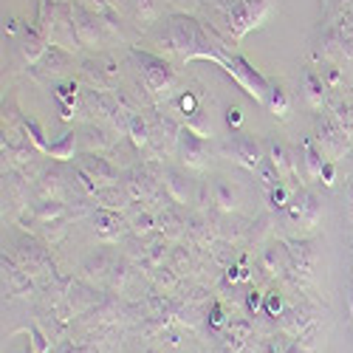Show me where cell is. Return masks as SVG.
Returning <instances> with one entry per match:
<instances>
[{"label": "cell", "instance_id": "f907efd6", "mask_svg": "<svg viewBox=\"0 0 353 353\" xmlns=\"http://www.w3.org/2000/svg\"><path fill=\"white\" fill-rule=\"evenodd\" d=\"M243 308H246V314H249V316H257V314H263V291H260V288L249 285L246 297H243Z\"/></svg>", "mask_w": 353, "mask_h": 353}, {"label": "cell", "instance_id": "60d3db41", "mask_svg": "<svg viewBox=\"0 0 353 353\" xmlns=\"http://www.w3.org/2000/svg\"><path fill=\"white\" fill-rule=\"evenodd\" d=\"M130 119H133V110L125 108V105H116L113 113L108 116V122H105V125H108L116 136H128V130H130Z\"/></svg>", "mask_w": 353, "mask_h": 353}, {"label": "cell", "instance_id": "8d00e7d4", "mask_svg": "<svg viewBox=\"0 0 353 353\" xmlns=\"http://www.w3.org/2000/svg\"><path fill=\"white\" fill-rule=\"evenodd\" d=\"M192 249L195 246H184V243H179V246H172V252H170V266L175 269V272H179L181 277H187V274H192L195 272V266H198V263H195V254H192Z\"/></svg>", "mask_w": 353, "mask_h": 353}, {"label": "cell", "instance_id": "8992f818", "mask_svg": "<svg viewBox=\"0 0 353 353\" xmlns=\"http://www.w3.org/2000/svg\"><path fill=\"white\" fill-rule=\"evenodd\" d=\"M314 128H316V144H319V150L325 153V159L328 161H339V159H345L347 156V150H350V139H347V133L339 128V122L334 119V113H322V110H316V116H314Z\"/></svg>", "mask_w": 353, "mask_h": 353}, {"label": "cell", "instance_id": "816d5d0a", "mask_svg": "<svg viewBox=\"0 0 353 353\" xmlns=\"http://www.w3.org/2000/svg\"><path fill=\"white\" fill-rule=\"evenodd\" d=\"M322 79H325V85L331 88V91H336V88L345 85V79H342V68H339L336 63H325V68H322Z\"/></svg>", "mask_w": 353, "mask_h": 353}, {"label": "cell", "instance_id": "4316f807", "mask_svg": "<svg viewBox=\"0 0 353 353\" xmlns=\"http://www.w3.org/2000/svg\"><path fill=\"white\" fill-rule=\"evenodd\" d=\"M210 195H212V210L218 212H238V190L223 179H207Z\"/></svg>", "mask_w": 353, "mask_h": 353}, {"label": "cell", "instance_id": "8fae6325", "mask_svg": "<svg viewBox=\"0 0 353 353\" xmlns=\"http://www.w3.org/2000/svg\"><path fill=\"white\" fill-rule=\"evenodd\" d=\"M119 184L125 187V192H128V198L133 203H147L161 190V179H159V175H153L144 164H136V167L125 170Z\"/></svg>", "mask_w": 353, "mask_h": 353}, {"label": "cell", "instance_id": "4fadbf2b", "mask_svg": "<svg viewBox=\"0 0 353 353\" xmlns=\"http://www.w3.org/2000/svg\"><path fill=\"white\" fill-rule=\"evenodd\" d=\"M254 266L260 272L263 280H283L291 269V263H288V249L283 241H272L260 249L257 260H254Z\"/></svg>", "mask_w": 353, "mask_h": 353}, {"label": "cell", "instance_id": "ab89813d", "mask_svg": "<svg viewBox=\"0 0 353 353\" xmlns=\"http://www.w3.org/2000/svg\"><path fill=\"white\" fill-rule=\"evenodd\" d=\"M128 223H130V232L133 234H150L153 229H156V212H150L147 207H141V210H136L130 218H128Z\"/></svg>", "mask_w": 353, "mask_h": 353}, {"label": "cell", "instance_id": "5b68a950", "mask_svg": "<svg viewBox=\"0 0 353 353\" xmlns=\"http://www.w3.org/2000/svg\"><path fill=\"white\" fill-rule=\"evenodd\" d=\"M12 257L17 260V266L26 274H32L37 283L57 272L54 269V260H51V252H48V243H40L34 238H17Z\"/></svg>", "mask_w": 353, "mask_h": 353}, {"label": "cell", "instance_id": "ffe728a7", "mask_svg": "<svg viewBox=\"0 0 353 353\" xmlns=\"http://www.w3.org/2000/svg\"><path fill=\"white\" fill-rule=\"evenodd\" d=\"M187 207L181 203H170L167 210H161L156 215V232L164 234L167 241H181L187 238Z\"/></svg>", "mask_w": 353, "mask_h": 353}, {"label": "cell", "instance_id": "ac0fdd59", "mask_svg": "<svg viewBox=\"0 0 353 353\" xmlns=\"http://www.w3.org/2000/svg\"><path fill=\"white\" fill-rule=\"evenodd\" d=\"M77 167L82 172L91 175L97 187H110V184H119L122 181L119 167H116L110 159H105L102 153H82L79 161H77Z\"/></svg>", "mask_w": 353, "mask_h": 353}, {"label": "cell", "instance_id": "5bb4252c", "mask_svg": "<svg viewBox=\"0 0 353 353\" xmlns=\"http://www.w3.org/2000/svg\"><path fill=\"white\" fill-rule=\"evenodd\" d=\"M91 221H94V232L102 243H122L125 234L130 232V223L122 212L116 210H105V207H97L91 212Z\"/></svg>", "mask_w": 353, "mask_h": 353}, {"label": "cell", "instance_id": "680465c9", "mask_svg": "<svg viewBox=\"0 0 353 353\" xmlns=\"http://www.w3.org/2000/svg\"><path fill=\"white\" fill-rule=\"evenodd\" d=\"M350 179H353V153H350Z\"/></svg>", "mask_w": 353, "mask_h": 353}, {"label": "cell", "instance_id": "277c9868", "mask_svg": "<svg viewBox=\"0 0 353 353\" xmlns=\"http://www.w3.org/2000/svg\"><path fill=\"white\" fill-rule=\"evenodd\" d=\"M215 65L218 68H223L234 82H238L243 91L257 102V105H263L266 102V94H269V82L272 79H266L263 77L246 57H241L238 51H226V48H221L218 51V57H215Z\"/></svg>", "mask_w": 353, "mask_h": 353}, {"label": "cell", "instance_id": "f5cc1de1", "mask_svg": "<svg viewBox=\"0 0 353 353\" xmlns=\"http://www.w3.org/2000/svg\"><path fill=\"white\" fill-rule=\"evenodd\" d=\"M210 325L215 328V331H226V322H229V316L223 314V305L215 300V303H210Z\"/></svg>", "mask_w": 353, "mask_h": 353}, {"label": "cell", "instance_id": "4dcf8cb0", "mask_svg": "<svg viewBox=\"0 0 353 353\" xmlns=\"http://www.w3.org/2000/svg\"><path fill=\"white\" fill-rule=\"evenodd\" d=\"M139 159H141V150L133 144V139H130V136H119V141H116V144L110 147V161H113L116 167H119V170H130V167L141 164Z\"/></svg>", "mask_w": 353, "mask_h": 353}, {"label": "cell", "instance_id": "74e56055", "mask_svg": "<svg viewBox=\"0 0 353 353\" xmlns=\"http://www.w3.org/2000/svg\"><path fill=\"white\" fill-rule=\"evenodd\" d=\"M241 3L246 6L254 28H260L263 23H266L272 14H274V6H277V0H241Z\"/></svg>", "mask_w": 353, "mask_h": 353}, {"label": "cell", "instance_id": "44dd1931", "mask_svg": "<svg viewBox=\"0 0 353 353\" xmlns=\"http://www.w3.org/2000/svg\"><path fill=\"white\" fill-rule=\"evenodd\" d=\"M77 139H79L82 153H105L116 144L108 133V125H102V122H88L82 130H77Z\"/></svg>", "mask_w": 353, "mask_h": 353}, {"label": "cell", "instance_id": "d6a6232c", "mask_svg": "<svg viewBox=\"0 0 353 353\" xmlns=\"http://www.w3.org/2000/svg\"><path fill=\"white\" fill-rule=\"evenodd\" d=\"M274 119L285 122L288 119V110H291V99H288V91L280 85V82H269V94H266V102H263Z\"/></svg>", "mask_w": 353, "mask_h": 353}, {"label": "cell", "instance_id": "ee69618b", "mask_svg": "<svg viewBox=\"0 0 353 353\" xmlns=\"http://www.w3.org/2000/svg\"><path fill=\"white\" fill-rule=\"evenodd\" d=\"M331 110H334V119L339 122V128L353 141V105L350 102H336V105H331Z\"/></svg>", "mask_w": 353, "mask_h": 353}, {"label": "cell", "instance_id": "f1b7e54d", "mask_svg": "<svg viewBox=\"0 0 353 353\" xmlns=\"http://www.w3.org/2000/svg\"><path fill=\"white\" fill-rule=\"evenodd\" d=\"M94 203H97V207H105V210L125 212L133 201L128 198V192H125L122 184H110V187H99V190L94 192Z\"/></svg>", "mask_w": 353, "mask_h": 353}, {"label": "cell", "instance_id": "f35d334b", "mask_svg": "<svg viewBox=\"0 0 353 353\" xmlns=\"http://www.w3.org/2000/svg\"><path fill=\"white\" fill-rule=\"evenodd\" d=\"M291 345H294V339L277 328V331L269 334V336H260V342H257V353H288Z\"/></svg>", "mask_w": 353, "mask_h": 353}, {"label": "cell", "instance_id": "b9f144b4", "mask_svg": "<svg viewBox=\"0 0 353 353\" xmlns=\"http://www.w3.org/2000/svg\"><path fill=\"white\" fill-rule=\"evenodd\" d=\"M23 133H26V139L32 141L40 153H46V150H48V141H46L43 125H40L37 119H32V116H23Z\"/></svg>", "mask_w": 353, "mask_h": 353}, {"label": "cell", "instance_id": "6f0895ef", "mask_svg": "<svg viewBox=\"0 0 353 353\" xmlns=\"http://www.w3.org/2000/svg\"><path fill=\"white\" fill-rule=\"evenodd\" d=\"M141 353H161V350H159V347H144Z\"/></svg>", "mask_w": 353, "mask_h": 353}, {"label": "cell", "instance_id": "2e32d148", "mask_svg": "<svg viewBox=\"0 0 353 353\" xmlns=\"http://www.w3.org/2000/svg\"><path fill=\"white\" fill-rule=\"evenodd\" d=\"M119 105L116 102V94L113 91H97V88H82L79 94V113H85L88 119H97V122H108V116L113 113V108Z\"/></svg>", "mask_w": 353, "mask_h": 353}, {"label": "cell", "instance_id": "bcb514c9", "mask_svg": "<svg viewBox=\"0 0 353 353\" xmlns=\"http://www.w3.org/2000/svg\"><path fill=\"white\" fill-rule=\"evenodd\" d=\"M291 195H294V192H291V190H288V187L280 181L274 190H269V192H266V198H269V210H272V212H283V210L288 207Z\"/></svg>", "mask_w": 353, "mask_h": 353}, {"label": "cell", "instance_id": "9a60e30c", "mask_svg": "<svg viewBox=\"0 0 353 353\" xmlns=\"http://www.w3.org/2000/svg\"><path fill=\"white\" fill-rule=\"evenodd\" d=\"M161 184H164V190L170 192V198H172L175 203H181V207H192V203L198 201V187H201V181H192L190 175H187L184 170H179V167H167L164 175H161Z\"/></svg>", "mask_w": 353, "mask_h": 353}, {"label": "cell", "instance_id": "52a82bcc", "mask_svg": "<svg viewBox=\"0 0 353 353\" xmlns=\"http://www.w3.org/2000/svg\"><path fill=\"white\" fill-rule=\"evenodd\" d=\"M221 156L254 172V170L260 167V161L266 159V144H260L257 139H252V136H246V133H241V130H234V133L221 144Z\"/></svg>", "mask_w": 353, "mask_h": 353}, {"label": "cell", "instance_id": "f6af8a7d", "mask_svg": "<svg viewBox=\"0 0 353 353\" xmlns=\"http://www.w3.org/2000/svg\"><path fill=\"white\" fill-rule=\"evenodd\" d=\"M285 311V300H283V291L280 288H269L266 294H263V314H269V316H280Z\"/></svg>", "mask_w": 353, "mask_h": 353}, {"label": "cell", "instance_id": "e0dca14e", "mask_svg": "<svg viewBox=\"0 0 353 353\" xmlns=\"http://www.w3.org/2000/svg\"><path fill=\"white\" fill-rule=\"evenodd\" d=\"M0 266H3V294H6V297H26V294L37 291V280L32 274H26L17 266V260L12 254L3 252V257H0Z\"/></svg>", "mask_w": 353, "mask_h": 353}, {"label": "cell", "instance_id": "9f6ffc18", "mask_svg": "<svg viewBox=\"0 0 353 353\" xmlns=\"http://www.w3.org/2000/svg\"><path fill=\"white\" fill-rule=\"evenodd\" d=\"M288 353H311V350H305V347H300V345H297V342H294V345H291V347H288Z\"/></svg>", "mask_w": 353, "mask_h": 353}, {"label": "cell", "instance_id": "836d02e7", "mask_svg": "<svg viewBox=\"0 0 353 353\" xmlns=\"http://www.w3.org/2000/svg\"><path fill=\"white\" fill-rule=\"evenodd\" d=\"M150 283H153V288H156V291H161V294H170V297H172L175 291H181V285H184V277H181V274L175 272V269L170 266V263H167V266H159V269L150 274Z\"/></svg>", "mask_w": 353, "mask_h": 353}, {"label": "cell", "instance_id": "db71d44e", "mask_svg": "<svg viewBox=\"0 0 353 353\" xmlns=\"http://www.w3.org/2000/svg\"><path fill=\"white\" fill-rule=\"evenodd\" d=\"M241 122H243V113H241V108L229 105V108H226V125H229L232 130H238V128H241Z\"/></svg>", "mask_w": 353, "mask_h": 353}, {"label": "cell", "instance_id": "c3c4849f", "mask_svg": "<svg viewBox=\"0 0 353 353\" xmlns=\"http://www.w3.org/2000/svg\"><path fill=\"white\" fill-rule=\"evenodd\" d=\"M97 60H99L102 71L108 74V79H110L113 85H119V79H122V65H119V60H116L113 54H97Z\"/></svg>", "mask_w": 353, "mask_h": 353}, {"label": "cell", "instance_id": "484cf974", "mask_svg": "<svg viewBox=\"0 0 353 353\" xmlns=\"http://www.w3.org/2000/svg\"><path fill=\"white\" fill-rule=\"evenodd\" d=\"M99 300H102V294L97 291V285L85 283V280H79V277L74 280V285H71V291H68V297H65V303L71 305L74 316H77V314H85V311H91Z\"/></svg>", "mask_w": 353, "mask_h": 353}, {"label": "cell", "instance_id": "6da1fadb", "mask_svg": "<svg viewBox=\"0 0 353 353\" xmlns=\"http://www.w3.org/2000/svg\"><path fill=\"white\" fill-rule=\"evenodd\" d=\"M161 26H164V32L156 37V46H159L156 54L167 57V60H181V63H195V60L215 63L221 46L210 37L207 26L198 17L175 12Z\"/></svg>", "mask_w": 353, "mask_h": 353}, {"label": "cell", "instance_id": "1f68e13d", "mask_svg": "<svg viewBox=\"0 0 353 353\" xmlns=\"http://www.w3.org/2000/svg\"><path fill=\"white\" fill-rule=\"evenodd\" d=\"M161 17V6L159 0H133V12H130V20L139 32H147L153 23H159Z\"/></svg>", "mask_w": 353, "mask_h": 353}, {"label": "cell", "instance_id": "d590c367", "mask_svg": "<svg viewBox=\"0 0 353 353\" xmlns=\"http://www.w3.org/2000/svg\"><path fill=\"white\" fill-rule=\"evenodd\" d=\"M77 147H79L77 130H68L65 136H60L57 141H51V144H48L46 156H51L54 161H71V159H74V153H77Z\"/></svg>", "mask_w": 353, "mask_h": 353}, {"label": "cell", "instance_id": "d4e9b609", "mask_svg": "<svg viewBox=\"0 0 353 353\" xmlns=\"http://www.w3.org/2000/svg\"><path fill=\"white\" fill-rule=\"evenodd\" d=\"M328 91L331 88L325 85L322 74H316L314 68H305V74H303V97H305V105L311 110H322L328 105Z\"/></svg>", "mask_w": 353, "mask_h": 353}, {"label": "cell", "instance_id": "f546056e", "mask_svg": "<svg viewBox=\"0 0 353 353\" xmlns=\"http://www.w3.org/2000/svg\"><path fill=\"white\" fill-rule=\"evenodd\" d=\"M65 175L60 172V167H48L43 175H40V181H37V195H40V201L43 198H60V201H68L65 198Z\"/></svg>", "mask_w": 353, "mask_h": 353}, {"label": "cell", "instance_id": "603a6c76", "mask_svg": "<svg viewBox=\"0 0 353 353\" xmlns=\"http://www.w3.org/2000/svg\"><path fill=\"white\" fill-rule=\"evenodd\" d=\"M266 159L277 167V172H280L283 181H288V179H294V175H297V170H294V150H291L288 144H283L277 136H269V139H266Z\"/></svg>", "mask_w": 353, "mask_h": 353}, {"label": "cell", "instance_id": "9c48e42d", "mask_svg": "<svg viewBox=\"0 0 353 353\" xmlns=\"http://www.w3.org/2000/svg\"><path fill=\"white\" fill-rule=\"evenodd\" d=\"M175 156L181 159V164L187 170H195V172H203L212 161V150H210V141L207 136L195 133L192 128H181L179 133V147H175Z\"/></svg>", "mask_w": 353, "mask_h": 353}, {"label": "cell", "instance_id": "83f0119b", "mask_svg": "<svg viewBox=\"0 0 353 353\" xmlns=\"http://www.w3.org/2000/svg\"><path fill=\"white\" fill-rule=\"evenodd\" d=\"M77 79H79L82 88H97V91H116V85L108 79V74L102 71V65H99L97 57H91V60H85V63L79 65Z\"/></svg>", "mask_w": 353, "mask_h": 353}, {"label": "cell", "instance_id": "30bf717a", "mask_svg": "<svg viewBox=\"0 0 353 353\" xmlns=\"http://www.w3.org/2000/svg\"><path fill=\"white\" fill-rule=\"evenodd\" d=\"M48 43L51 46H60V48H65L71 54H77L82 48L79 34H77V23H74V6H71V0H60V3H57V14H54V23H51Z\"/></svg>", "mask_w": 353, "mask_h": 353}, {"label": "cell", "instance_id": "7dc6e473", "mask_svg": "<svg viewBox=\"0 0 353 353\" xmlns=\"http://www.w3.org/2000/svg\"><path fill=\"white\" fill-rule=\"evenodd\" d=\"M68 221L71 218H60V221H51V223H43V229H40V234H43V241L46 243H57L63 238V234L68 232Z\"/></svg>", "mask_w": 353, "mask_h": 353}, {"label": "cell", "instance_id": "681fc988", "mask_svg": "<svg viewBox=\"0 0 353 353\" xmlns=\"http://www.w3.org/2000/svg\"><path fill=\"white\" fill-rule=\"evenodd\" d=\"M28 336H32V353H48L51 334H46L40 325H32V328H28Z\"/></svg>", "mask_w": 353, "mask_h": 353}, {"label": "cell", "instance_id": "e575fe53", "mask_svg": "<svg viewBox=\"0 0 353 353\" xmlns=\"http://www.w3.org/2000/svg\"><path fill=\"white\" fill-rule=\"evenodd\" d=\"M128 136L133 139V144L139 147V150H147V147H150V136H153V128H150V116H147V110H139V113H133Z\"/></svg>", "mask_w": 353, "mask_h": 353}, {"label": "cell", "instance_id": "ba28073f", "mask_svg": "<svg viewBox=\"0 0 353 353\" xmlns=\"http://www.w3.org/2000/svg\"><path fill=\"white\" fill-rule=\"evenodd\" d=\"M288 249V263H291V274L303 280L305 285L314 283L316 274V263H319V249L314 238H288L283 241Z\"/></svg>", "mask_w": 353, "mask_h": 353}, {"label": "cell", "instance_id": "d6986e66", "mask_svg": "<svg viewBox=\"0 0 353 353\" xmlns=\"http://www.w3.org/2000/svg\"><path fill=\"white\" fill-rule=\"evenodd\" d=\"M116 263H119V254H116L113 249H99L79 266V280L91 283V285L97 280H108L113 274V269H116Z\"/></svg>", "mask_w": 353, "mask_h": 353}, {"label": "cell", "instance_id": "7c38bea8", "mask_svg": "<svg viewBox=\"0 0 353 353\" xmlns=\"http://www.w3.org/2000/svg\"><path fill=\"white\" fill-rule=\"evenodd\" d=\"M314 322H319V308L308 300H297L294 305H285V311L277 316V328L283 334H288L291 339H297Z\"/></svg>", "mask_w": 353, "mask_h": 353}, {"label": "cell", "instance_id": "7bdbcfd3", "mask_svg": "<svg viewBox=\"0 0 353 353\" xmlns=\"http://www.w3.org/2000/svg\"><path fill=\"white\" fill-rule=\"evenodd\" d=\"M257 172V179H260V187H263V192H269V190H274L283 179H280V172H277V167L269 161V159H263L260 161V167L254 170Z\"/></svg>", "mask_w": 353, "mask_h": 353}, {"label": "cell", "instance_id": "3957f363", "mask_svg": "<svg viewBox=\"0 0 353 353\" xmlns=\"http://www.w3.org/2000/svg\"><path fill=\"white\" fill-rule=\"evenodd\" d=\"M274 218H277V226L288 229L283 241H288V238H308V234L319 226L322 203H319V198L308 187H300L297 192L291 195L288 207L283 212H277Z\"/></svg>", "mask_w": 353, "mask_h": 353}, {"label": "cell", "instance_id": "11a10c76", "mask_svg": "<svg viewBox=\"0 0 353 353\" xmlns=\"http://www.w3.org/2000/svg\"><path fill=\"white\" fill-rule=\"evenodd\" d=\"M319 179H322V184H325V187H334L336 184V161H328L325 167H322Z\"/></svg>", "mask_w": 353, "mask_h": 353}, {"label": "cell", "instance_id": "7402d4cb", "mask_svg": "<svg viewBox=\"0 0 353 353\" xmlns=\"http://www.w3.org/2000/svg\"><path fill=\"white\" fill-rule=\"evenodd\" d=\"M51 43L40 34V28L37 26H23V32H20V40H17V51L23 57V63L28 65H37L40 63V57L46 54Z\"/></svg>", "mask_w": 353, "mask_h": 353}, {"label": "cell", "instance_id": "cb8c5ba5", "mask_svg": "<svg viewBox=\"0 0 353 353\" xmlns=\"http://www.w3.org/2000/svg\"><path fill=\"white\" fill-rule=\"evenodd\" d=\"M74 65V54L60 48V46H48L46 54L40 57V63L37 65H28V68H34L37 74H46V77H57V74H63Z\"/></svg>", "mask_w": 353, "mask_h": 353}, {"label": "cell", "instance_id": "7a4b0ae2", "mask_svg": "<svg viewBox=\"0 0 353 353\" xmlns=\"http://www.w3.org/2000/svg\"><path fill=\"white\" fill-rule=\"evenodd\" d=\"M128 57L133 60L136 71H139V79L141 85L147 88V94L153 97V102H164L170 94H172V88L175 82H179V74H175V68L170 65L167 57L156 54V51H144L139 46H130Z\"/></svg>", "mask_w": 353, "mask_h": 353}]
</instances>
